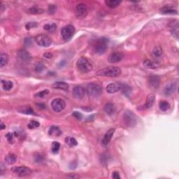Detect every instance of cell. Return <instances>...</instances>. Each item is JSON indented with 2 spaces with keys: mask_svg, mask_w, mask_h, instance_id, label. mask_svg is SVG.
<instances>
[{
  "mask_svg": "<svg viewBox=\"0 0 179 179\" xmlns=\"http://www.w3.org/2000/svg\"><path fill=\"white\" fill-rule=\"evenodd\" d=\"M121 90L123 94L125 95L126 96H129L131 95V88L129 86V85H126V84H123V85H122Z\"/></svg>",
  "mask_w": 179,
  "mask_h": 179,
  "instance_id": "obj_34",
  "label": "cell"
},
{
  "mask_svg": "<svg viewBox=\"0 0 179 179\" xmlns=\"http://www.w3.org/2000/svg\"><path fill=\"white\" fill-rule=\"evenodd\" d=\"M62 131L61 129H60V128L57 126L50 127V128L48 130L49 135L53 137H60V136L62 134Z\"/></svg>",
  "mask_w": 179,
  "mask_h": 179,
  "instance_id": "obj_18",
  "label": "cell"
},
{
  "mask_svg": "<svg viewBox=\"0 0 179 179\" xmlns=\"http://www.w3.org/2000/svg\"><path fill=\"white\" fill-rule=\"evenodd\" d=\"M121 74V69L118 66H108L100 69L97 72V75L99 76L117 77Z\"/></svg>",
  "mask_w": 179,
  "mask_h": 179,
  "instance_id": "obj_1",
  "label": "cell"
},
{
  "mask_svg": "<svg viewBox=\"0 0 179 179\" xmlns=\"http://www.w3.org/2000/svg\"><path fill=\"white\" fill-rule=\"evenodd\" d=\"M39 125H40V123H39V122L36 121V120H32L29 122V123L28 124L27 127L29 129H35V128L39 127Z\"/></svg>",
  "mask_w": 179,
  "mask_h": 179,
  "instance_id": "obj_37",
  "label": "cell"
},
{
  "mask_svg": "<svg viewBox=\"0 0 179 179\" xmlns=\"http://www.w3.org/2000/svg\"><path fill=\"white\" fill-rule=\"evenodd\" d=\"M17 156L13 153H9L5 158V162L8 164H13L16 162Z\"/></svg>",
  "mask_w": 179,
  "mask_h": 179,
  "instance_id": "obj_26",
  "label": "cell"
},
{
  "mask_svg": "<svg viewBox=\"0 0 179 179\" xmlns=\"http://www.w3.org/2000/svg\"><path fill=\"white\" fill-rule=\"evenodd\" d=\"M6 137L9 143H11L13 142V133H10V132L8 133V134L6 135Z\"/></svg>",
  "mask_w": 179,
  "mask_h": 179,
  "instance_id": "obj_43",
  "label": "cell"
},
{
  "mask_svg": "<svg viewBox=\"0 0 179 179\" xmlns=\"http://www.w3.org/2000/svg\"><path fill=\"white\" fill-rule=\"evenodd\" d=\"M122 1H119V0H107L105 1V4H107V6L111 9H114V8L117 7L121 4Z\"/></svg>",
  "mask_w": 179,
  "mask_h": 179,
  "instance_id": "obj_25",
  "label": "cell"
},
{
  "mask_svg": "<svg viewBox=\"0 0 179 179\" xmlns=\"http://www.w3.org/2000/svg\"><path fill=\"white\" fill-rule=\"evenodd\" d=\"M57 11V6L55 5H50L48 6V12L50 14H54Z\"/></svg>",
  "mask_w": 179,
  "mask_h": 179,
  "instance_id": "obj_42",
  "label": "cell"
},
{
  "mask_svg": "<svg viewBox=\"0 0 179 179\" xmlns=\"http://www.w3.org/2000/svg\"><path fill=\"white\" fill-rule=\"evenodd\" d=\"M11 171L14 174L18 175L20 177L28 176L32 174V170L29 167H25V166H20V167H13Z\"/></svg>",
  "mask_w": 179,
  "mask_h": 179,
  "instance_id": "obj_8",
  "label": "cell"
},
{
  "mask_svg": "<svg viewBox=\"0 0 179 179\" xmlns=\"http://www.w3.org/2000/svg\"><path fill=\"white\" fill-rule=\"evenodd\" d=\"M44 56L46 58H53V54L50 53H45L44 54Z\"/></svg>",
  "mask_w": 179,
  "mask_h": 179,
  "instance_id": "obj_48",
  "label": "cell"
},
{
  "mask_svg": "<svg viewBox=\"0 0 179 179\" xmlns=\"http://www.w3.org/2000/svg\"><path fill=\"white\" fill-rule=\"evenodd\" d=\"M72 94L76 99H80L85 96V90L80 85H76L73 88Z\"/></svg>",
  "mask_w": 179,
  "mask_h": 179,
  "instance_id": "obj_12",
  "label": "cell"
},
{
  "mask_svg": "<svg viewBox=\"0 0 179 179\" xmlns=\"http://www.w3.org/2000/svg\"><path fill=\"white\" fill-rule=\"evenodd\" d=\"M109 43V39L107 38H101L99 40L97 41L95 44V51L96 53L102 55L105 53L107 48V45Z\"/></svg>",
  "mask_w": 179,
  "mask_h": 179,
  "instance_id": "obj_5",
  "label": "cell"
},
{
  "mask_svg": "<svg viewBox=\"0 0 179 179\" xmlns=\"http://www.w3.org/2000/svg\"><path fill=\"white\" fill-rule=\"evenodd\" d=\"M161 13L164 14H177L178 12L171 5H165L160 9Z\"/></svg>",
  "mask_w": 179,
  "mask_h": 179,
  "instance_id": "obj_19",
  "label": "cell"
},
{
  "mask_svg": "<svg viewBox=\"0 0 179 179\" xmlns=\"http://www.w3.org/2000/svg\"><path fill=\"white\" fill-rule=\"evenodd\" d=\"M60 148V143H58V141H54L53 143H52V146H51V150L53 152V153L54 154H57L59 151Z\"/></svg>",
  "mask_w": 179,
  "mask_h": 179,
  "instance_id": "obj_36",
  "label": "cell"
},
{
  "mask_svg": "<svg viewBox=\"0 0 179 179\" xmlns=\"http://www.w3.org/2000/svg\"><path fill=\"white\" fill-rule=\"evenodd\" d=\"M104 111L106 113L108 114L109 115H111L115 113V107L114 106L113 104L112 103H107L104 107Z\"/></svg>",
  "mask_w": 179,
  "mask_h": 179,
  "instance_id": "obj_22",
  "label": "cell"
},
{
  "mask_svg": "<svg viewBox=\"0 0 179 179\" xmlns=\"http://www.w3.org/2000/svg\"><path fill=\"white\" fill-rule=\"evenodd\" d=\"M1 84H2V88L4 90L9 91V90H11L13 87V83L10 80H1Z\"/></svg>",
  "mask_w": 179,
  "mask_h": 179,
  "instance_id": "obj_28",
  "label": "cell"
},
{
  "mask_svg": "<svg viewBox=\"0 0 179 179\" xmlns=\"http://www.w3.org/2000/svg\"><path fill=\"white\" fill-rule=\"evenodd\" d=\"M18 111L20 113L27 114V115H35V113H34V111L29 107H23L20 108V109H19Z\"/></svg>",
  "mask_w": 179,
  "mask_h": 179,
  "instance_id": "obj_27",
  "label": "cell"
},
{
  "mask_svg": "<svg viewBox=\"0 0 179 179\" xmlns=\"http://www.w3.org/2000/svg\"><path fill=\"white\" fill-rule=\"evenodd\" d=\"M32 44V39L31 38H26L25 40V46L26 47H29L31 46Z\"/></svg>",
  "mask_w": 179,
  "mask_h": 179,
  "instance_id": "obj_44",
  "label": "cell"
},
{
  "mask_svg": "<svg viewBox=\"0 0 179 179\" xmlns=\"http://www.w3.org/2000/svg\"><path fill=\"white\" fill-rule=\"evenodd\" d=\"M123 121L125 125L129 127H134L137 123L136 115L131 111H126L123 115Z\"/></svg>",
  "mask_w": 179,
  "mask_h": 179,
  "instance_id": "obj_4",
  "label": "cell"
},
{
  "mask_svg": "<svg viewBox=\"0 0 179 179\" xmlns=\"http://www.w3.org/2000/svg\"><path fill=\"white\" fill-rule=\"evenodd\" d=\"M153 55L156 57V58H160L162 56V49L160 46H157L153 49Z\"/></svg>",
  "mask_w": 179,
  "mask_h": 179,
  "instance_id": "obj_35",
  "label": "cell"
},
{
  "mask_svg": "<svg viewBox=\"0 0 179 179\" xmlns=\"http://www.w3.org/2000/svg\"><path fill=\"white\" fill-rule=\"evenodd\" d=\"M34 160H35L36 162L42 163L44 161V157L41 154H36L35 157H34Z\"/></svg>",
  "mask_w": 179,
  "mask_h": 179,
  "instance_id": "obj_41",
  "label": "cell"
},
{
  "mask_svg": "<svg viewBox=\"0 0 179 179\" xmlns=\"http://www.w3.org/2000/svg\"><path fill=\"white\" fill-rule=\"evenodd\" d=\"M44 29L49 32H54L57 29V25L55 23L46 24L44 26Z\"/></svg>",
  "mask_w": 179,
  "mask_h": 179,
  "instance_id": "obj_32",
  "label": "cell"
},
{
  "mask_svg": "<svg viewBox=\"0 0 179 179\" xmlns=\"http://www.w3.org/2000/svg\"><path fill=\"white\" fill-rule=\"evenodd\" d=\"M74 32H75V28L73 25H66L61 30L62 37L64 41H69L72 38Z\"/></svg>",
  "mask_w": 179,
  "mask_h": 179,
  "instance_id": "obj_7",
  "label": "cell"
},
{
  "mask_svg": "<svg viewBox=\"0 0 179 179\" xmlns=\"http://www.w3.org/2000/svg\"><path fill=\"white\" fill-rule=\"evenodd\" d=\"M112 178L114 179H120V176L119 175V173L118 172H114L112 174Z\"/></svg>",
  "mask_w": 179,
  "mask_h": 179,
  "instance_id": "obj_46",
  "label": "cell"
},
{
  "mask_svg": "<svg viewBox=\"0 0 179 179\" xmlns=\"http://www.w3.org/2000/svg\"><path fill=\"white\" fill-rule=\"evenodd\" d=\"M37 26V23H33V22H30V23H28L27 24L25 25V28L26 29L29 30L31 29L32 28H34Z\"/></svg>",
  "mask_w": 179,
  "mask_h": 179,
  "instance_id": "obj_40",
  "label": "cell"
},
{
  "mask_svg": "<svg viewBox=\"0 0 179 179\" xmlns=\"http://www.w3.org/2000/svg\"><path fill=\"white\" fill-rule=\"evenodd\" d=\"M65 141L67 143V145L70 147L76 146L78 145L77 141L76 140V139L73 137H66L65 139Z\"/></svg>",
  "mask_w": 179,
  "mask_h": 179,
  "instance_id": "obj_31",
  "label": "cell"
},
{
  "mask_svg": "<svg viewBox=\"0 0 179 179\" xmlns=\"http://www.w3.org/2000/svg\"><path fill=\"white\" fill-rule=\"evenodd\" d=\"M9 61V55L6 53H1L0 56V67H4Z\"/></svg>",
  "mask_w": 179,
  "mask_h": 179,
  "instance_id": "obj_29",
  "label": "cell"
},
{
  "mask_svg": "<svg viewBox=\"0 0 179 179\" xmlns=\"http://www.w3.org/2000/svg\"><path fill=\"white\" fill-rule=\"evenodd\" d=\"M76 66L78 69L82 73L90 72L93 69V66L90 62L85 57H81L77 60Z\"/></svg>",
  "mask_w": 179,
  "mask_h": 179,
  "instance_id": "obj_2",
  "label": "cell"
},
{
  "mask_svg": "<svg viewBox=\"0 0 179 179\" xmlns=\"http://www.w3.org/2000/svg\"><path fill=\"white\" fill-rule=\"evenodd\" d=\"M72 115L74 117V118H76L77 120H81L82 118H83V115H82V114L80 113H79V112H78V111H74V113H73Z\"/></svg>",
  "mask_w": 179,
  "mask_h": 179,
  "instance_id": "obj_45",
  "label": "cell"
},
{
  "mask_svg": "<svg viewBox=\"0 0 179 179\" xmlns=\"http://www.w3.org/2000/svg\"><path fill=\"white\" fill-rule=\"evenodd\" d=\"M44 12V9L37 7V6H32V7L27 9L28 13L34 14V15H36V14H42Z\"/></svg>",
  "mask_w": 179,
  "mask_h": 179,
  "instance_id": "obj_24",
  "label": "cell"
},
{
  "mask_svg": "<svg viewBox=\"0 0 179 179\" xmlns=\"http://www.w3.org/2000/svg\"><path fill=\"white\" fill-rule=\"evenodd\" d=\"M143 66L147 68V69H157L158 68V64H156L153 62L150 61L149 60H146L143 62Z\"/></svg>",
  "mask_w": 179,
  "mask_h": 179,
  "instance_id": "obj_30",
  "label": "cell"
},
{
  "mask_svg": "<svg viewBox=\"0 0 179 179\" xmlns=\"http://www.w3.org/2000/svg\"><path fill=\"white\" fill-rule=\"evenodd\" d=\"M17 58L19 61L23 64H29L31 62L32 56L28 51L25 50H20L17 53Z\"/></svg>",
  "mask_w": 179,
  "mask_h": 179,
  "instance_id": "obj_9",
  "label": "cell"
},
{
  "mask_svg": "<svg viewBox=\"0 0 179 179\" xmlns=\"http://www.w3.org/2000/svg\"><path fill=\"white\" fill-rule=\"evenodd\" d=\"M87 93L90 97H98L102 95V87L97 83H89L87 85Z\"/></svg>",
  "mask_w": 179,
  "mask_h": 179,
  "instance_id": "obj_3",
  "label": "cell"
},
{
  "mask_svg": "<svg viewBox=\"0 0 179 179\" xmlns=\"http://www.w3.org/2000/svg\"><path fill=\"white\" fill-rule=\"evenodd\" d=\"M36 106H37L38 108L39 109H46V104H44V103H39V104H36Z\"/></svg>",
  "mask_w": 179,
  "mask_h": 179,
  "instance_id": "obj_47",
  "label": "cell"
},
{
  "mask_svg": "<svg viewBox=\"0 0 179 179\" xmlns=\"http://www.w3.org/2000/svg\"><path fill=\"white\" fill-rule=\"evenodd\" d=\"M148 84L150 88L153 90L158 89L160 84V78L158 76H151L148 79Z\"/></svg>",
  "mask_w": 179,
  "mask_h": 179,
  "instance_id": "obj_13",
  "label": "cell"
},
{
  "mask_svg": "<svg viewBox=\"0 0 179 179\" xmlns=\"http://www.w3.org/2000/svg\"><path fill=\"white\" fill-rule=\"evenodd\" d=\"M51 107L54 111L58 113V112H61L62 111L65 109L66 103L63 99L58 98V99H55L52 101Z\"/></svg>",
  "mask_w": 179,
  "mask_h": 179,
  "instance_id": "obj_10",
  "label": "cell"
},
{
  "mask_svg": "<svg viewBox=\"0 0 179 179\" xmlns=\"http://www.w3.org/2000/svg\"><path fill=\"white\" fill-rule=\"evenodd\" d=\"M4 5H3L2 3H1V12L4 11Z\"/></svg>",
  "mask_w": 179,
  "mask_h": 179,
  "instance_id": "obj_50",
  "label": "cell"
},
{
  "mask_svg": "<svg viewBox=\"0 0 179 179\" xmlns=\"http://www.w3.org/2000/svg\"><path fill=\"white\" fill-rule=\"evenodd\" d=\"M45 69V66L42 64V62H38L35 66V71L36 72L40 73L42 72L44 69Z\"/></svg>",
  "mask_w": 179,
  "mask_h": 179,
  "instance_id": "obj_38",
  "label": "cell"
},
{
  "mask_svg": "<svg viewBox=\"0 0 179 179\" xmlns=\"http://www.w3.org/2000/svg\"><path fill=\"white\" fill-rule=\"evenodd\" d=\"M48 93H49L48 90H42V91L39 92V93H36V94L35 95V97H36L42 98V97H45L46 95H47Z\"/></svg>",
  "mask_w": 179,
  "mask_h": 179,
  "instance_id": "obj_39",
  "label": "cell"
},
{
  "mask_svg": "<svg viewBox=\"0 0 179 179\" xmlns=\"http://www.w3.org/2000/svg\"><path fill=\"white\" fill-rule=\"evenodd\" d=\"M34 41L39 46L42 47L50 46L52 43V40L46 34H38L34 38Z\"/></svg>",
  "mask_w": 179,
  "mask_h": 179,
  "instance_id": "obj_6",
  "label": "cell"
},
{
  "mask_svg": "<svg viewBox=\"0 0 179 179\" xmlns=\"http://www.w3.org/2000/svg\"><path fill=\"white\" fill-rule=\"evenodd\" d=\"M124 58V55L120 52H114L109 56L108 61L110 63H116L121 61Z\"/></svg>",
  "mask_w": 179,
  "mask_h": 179,
  "instance_id": "obj_14",
  "label": "cell"
},
{
  "mask_svg": "<svg viewBox=\"0 0 179 179\" xmlns=\"http://www.w3.org/2000/svg\"><path fill=\"white\" fill-rule=\"evenodd\" d=\"M52 87H53V88H55V89L62 90H67L69 88V84L64 83V82H61V81H58V82H56V83H53V85H52Z\"/></svg>",
  "mask_w": 179,
  "mask_h": 179,
  "instance_id": "obj_21",
  "label": "cell"
},
{
  "mask_svg": "<svg viewBox=\"0 0 179 179\" xmlns=\"http://www.w3.org/2000/svg\"><path fill=\"white\" fill-rule=\"evenodd\" d=\"M169 29H170V31H171V32H172V34L175 36L176 39H178V23H177V21H176V22L172 21V23H169Z\"/></svg>",
  "mask_w": 179,
  "mask_h": 179,
  "instance_id": "obj_20",
  "label": "cell"
},
{
  "mask_svg": "<svg viewBox=\"0 0 179 179\" xmlns=\"http://www.w3.org/2000/svg\"><path fill=\"white\" fill-rule=\"evenodd\" d=\"M0 126H1V129H6V125H4L3 123H1V125H0Z\"/></svg>",
  "mask_w": 179,
  "mask_h": 179,
  "instance_id": "obj_49",
  "label": "cell"
},
{
  "mask_svg": "<svg viewBox=\"0 0 179 179\" xmlns=\"http://www.w3.org/2000/svg\"><path fill=\"white\" fill-rule=\"evenodd\" d=\"M75 13L77 18L83 19L88 15V8L85 4H79L76 7Z\"/></svg>",
  "mask_w": 179,
  "mask_h": 179,
  "instance_id": "obj_11",
  "label": "cell"
},
{
  "mask_svg": "<svg viewBox=\"0 0 179 179\" xmlns=\"http://www.w3.org/2000/svg\"><path fill=\"white\" fill-rule=\"evenodd\" d=\"M177 85L176 83H172L168 84L165 87L164 90V93L166 96H170L172 94H174L176 90Z\"/></svg>",
  "mask_w": 179,
  "mask_h": 179,
  "instance_id": "obj_16",
  "label": "cell"
},
{
  "mask_svg": "<svg viewBox=\"0 0 179 179\" xmlns=\"http://www.w3.org/2000/svg\"><path fill=\"white\" fill-rule=\"evenodd\" d=\"M122 88V84L120 83H112L109 84L107 86V93H110V94H113V93H117V92L120 91Z\"/></svg>",
  "mask_w": 179,
  "mask_h": 179,
  "instance_id": "obj_15",
  "label": "cell"
},
{
  "mask_svg": "<svg viewBox=\"0 0 179 179\" xmlns=\"http://www.w3.org/2000/svg\"><path fill=\"white\" fill-rule=\"evenodd\" d=\"M114 132H115V129H114V128H112V129H110L107 133H106L102 141L103 145H107V144L111 141V140L112 137H113L114 134Z\"/></svg>",
  "mask_w": 179,
  "mask_h": 179,
  "instance_id": "obj_17",
  "label": "cell"
},
{
  "mask_svg": "<svg viewBox=\"0 0 179 179\" xmlns=\"http://www.w3.org/2000/svg\"><path fill=\"white\" fill-rule=\"evenodd\" d=\"M155 101V97L153 94H150L148 95V96L147 97L146 102L145 104V109H150L153 106Z\"/></svg>",
  "mask_w": 179,
  "mask_h": 179,
  "instance_id": "obj_23",
  "label": "cell"
},
{
  "mask_svg": "<svg viewBox=\"0 0 179 179\" xmlns=\"http://www.w3.org/2000/svg\"><path fill=\"white\" fill-rule=\"evenodd\" d=\"M169 107L170 105L167 101H161L159 103V108L162 111H167L169 109Z\"/></svg>",
  "mask_w": 179,
  "mask_h": 179,
  "instance_id": "obj_33",
  "label": "cell"
}]
</instances>
